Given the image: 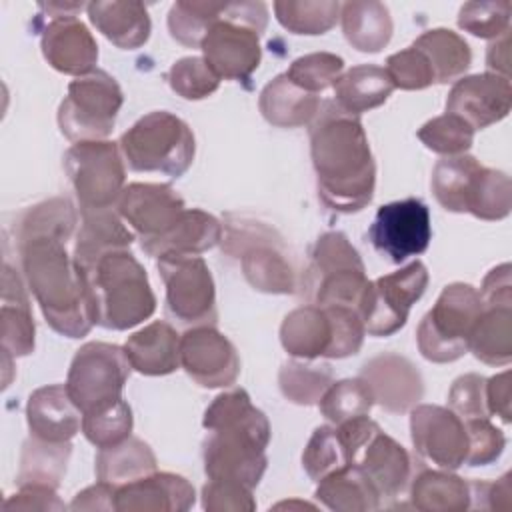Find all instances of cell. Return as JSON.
<instances>
[{
  "label": "cell",
  "mask_w": 512,
  "mask_h": 512,
  "mask_svg": "<svg viewBox=\"0 0 512 512\" xmlns=\"http://www.w3.org/2000/svg\"><path fill=\"white\" fill-rule=\"evenodd\" d=\"M310 156L324 206L352 214L370 204L376 164L358 116L344 112L336 102L320 104L310 124Z\"/></svg>",
  "instance_id": "cell-1"
},
{
  "label": "cell",
  "mask_w": 512,
  "mask_h": 512,
  "mask_svg": "<svg viewBox=\"0 0 512 512\" xmlns=\"http://www.w3.org/2000/svg\"><path fill=\"white\" fill-rule=\"evenodd\" d=\"M24 280L46 322L62 336L80 338L94 326L92 308L66 242L32 238L16 244Z\"/></svg>",
  "instance_id": "cell-2"
},
{
  "label": "cell",
  "mask_w": 512,
  "mask_h": 512,
  "mask_svg": "<svg viewBox=\"0 0 512 512\" xmlns=\"http://www.w3.org/2000/svg\"><path fill=\"white\" fill-rule=\"evenodd\" d=\"M84 284L94 324L128 330L150 318L156 296L146 270L130 250H112L88 262H74Z\"/></svg>",
  "instance_id": "cell-3"
},
{
  "label": "cell",
  "mask_w": 512,
  "mask_h": 512,
  "mask_svg": "<svg viewBox=\"0 0 512 512\" xmlns=\"http://www.w3.org/2000/svg\"><path fill=\"white\" fill-rule=\"evenodd\" d=\"M266 22L264 2H224L200 44L202 58L220 80L242 82L252 76L262 58L260 34Z\"/></svg>",
  "instance_id": "cell-4"
},
{
  "label": "cell",
  "mask_w": 512,
  "mask_h": 512,
  "mask_svg": "<svg viewBox=\"0 0 512 512\" xmlns=\"http://www.w3.org/2000/svg\"><path fill=\"white\" fill-rule=\"evenodd\" d=\"M118 146L134 172H160L170 178H180L196 152L190 126L166 110L144 114L120 136Z\"/></svg>",
  "instance_id": "cell-5"
},
{
  "label": "cell",
  "mask_w": 512,
  "mask_h": 512,
  "mask_svg": "<svg viewBox=\"0 0 512 512\" xmlns=\"http://www.w3.org/2000/svg\"><path fill=\"white\" fill-rule=\"evenodd\" d=\"M482 312L484 304L474 286L464 282L448 284L418 324L416 342L420 354L438 364L464 356L472 328Z\"/></svg>",
  "instance_id": "cell-6"
},
{
  "label": "cell",
  "mask_w": 512,
  "mask_h": 512,
  "mask_svg": "<svg viewBox=\"0 0 512 512\" xmlns=\"http://www.w3.org/2000/svg\"><path fill=\"white\" fill-rule=\"evenodd\" d=\"M310 256L304 288L314 304L352 306L358 310L370 280L358 250L348 238L342 232H326L316 240Z\"/></svg>",
  "instance_id": "cell-7"
},
{
  "label": "cell",
  "mask_w": 512,
  "mask_h": 512,
  "mask_svg": "<svg viewBox=\"0 0 512 512\" xmlns=\"http://www.w3.org/2000/svg\"><path fill=\"white\" fill-rule=\"evenodd\" d=\"M124 96L118 82L100 68L74 78L58 108L60 132L76 142L106 140L114 130Z\"/></svg>",
  "instance_id": "cell-8"
},
{
  "label": "cell",
  "mask_w": 512,
  "mask_h": 512,
  "mask_svg": "<svg viewBox=\"0 0 512 512\" xmlns=\"http://www.w3.org/2000/svg\"><path fill=\"white\" fill-rule=\"evenodd\" d=\"M64 168L80 210L114 208L126 188L124 156L110 140L72 144L64 154Z\"/></svg>",
  "instance_id": "cell-9"
},
{
  "label": "cell",
  "mask_w": 512,
  "mask_h": 512,
  "mask_svg": "<svg viewBox=\"0 0 512 512\" xmlns=\"http://www.w3.org/2000/svg\"><path fill=\"white\" fill-rule=\"evenodd\" d=\"M130 370L124 348L108 342H86L70 362L66 388L82 414H88L122 398Z\"/></svg>",
  "instance_id": "cell-10"
},
{
  "label": "cell",
  "mask_w": 512,
  "mask_h": 512,
  "mask_svg": "<svg viewBox=\"0 0 512 512\" xmlns=\"http://www.w3.org/2000/svg\"><path fill=\"white\" fill-rule=\"evenodd\" d=\"M278 240V234L262 224H228L222 246L228 254L240 256L242 274L254 290L292 294L296 274Z\"/></svg>",
  "instance_id": "cell-11"
},
{
  "label": "cell",
  "mask_w": 512,
  "mask_h": 512,
  "mask_svg": "<svg viewBox=\"0 0 512 512\" xmlns=\"http://www.w3.org/2000/svg\"><path fill=\"white\" fill-rule=\"evenodd\" d=\"M204 440V472L210 480H234L258 486L268 458L270 426H224L208 430Z\"/></svg>",
  "instance_id": "cell-12"
},
{
  "label": "cell",
  "mask_w": 512,
  "mask_h": 512,
  "mask_svg": "<svg viewBox=\"0 0 512 512\" xmlns=\"http://www.w3.org/2000/svg\"><path fill=\"white\" fill-rule=\"evenodd\" d=\"M428 286V270L420 260L368 282L358 314L370 336H390L398 332L412 304H416Z\"/></svg>",
  "instance_id": "cell-13"
},
{
  "label": "cell",
  "mask_w": 512,
  "mask_h": 512,
  "mask_svg": "<svg viewBox=\"0 0 512 512\" xmlns=\"http://www.w3.org/2000/svg\"><path fill=\"white\" fill-rule=\"evenodd\" d=\"M158 272L166 286V308L184 326H214L216 290L200 256H160Z\"/></svg>",
  "instance_id": "cell-14"
},
{
  "label": "cell",
  "mask_w": 512,
  "mask_h": 512,
  "mask_svg": "<svg viewBox=\"0 0 512 512\" xmlns=\"http://www.w3.org/2000/svg\"><path fill=\"white\" fill-rule=\"evenodd\" d=\"M430 238V210L418 198H404L380 206L368 228L372 246L396 264L422 254Z\"/></svg>",
  "instance_id": "cell-15"
},
{
  "label": "cell",
  "mask_w": 512,
  "mask_h": 512,
  "mask_svg": "<svg viewBox=\"0 0 512 512\" xmlns=\"http://www.w3.org/2000/svg\"><path fill=\"white\" fill-rule=\"evenodd\" d=\"M410 434L416 452L442 470H456L466 462L468 436L464 420L450 408L416 404L410 410Z\"/></svg>",
  "instance_id": "cell-16"
},
{
  "label": "cell",
  "mask_w": 512,
  "mask_h": 512,
  "mask_svg": "<svg viewBox=\"0 0 512 512\" xmlns=\"http://www.w3.org/2000/svg\"><path fill=\"white\" fill-rule=\"evenodd\" d=\"M180 366L204 388H226L240 374L234 344L214 326H192L180 336Z\"/></svg>",
  "instance_id": "cell-17"
},
{
  "label": "cell",
  "mask_w": 512,
  "mask_h": 512,
  "mask_svg": "<svg viewBox=\"0 0 512 512\" xmlns=\"http://www.w3.org/2000/svg\"><path fill=\"white\" fill-rule=\"evenodd\" d=\"M184 210L186 204L174 188L152 182L128 184L116 202V212L140 236V242L162 236Z\"/></svg>",
  "instance_id": "cell-18"
},
{
  "label": "cell",
  "mask_w": 512,
  "mask_h": 512,
  "mask_svg": "<svg viewBox=\"0 0 512 512\" xmlns=\"http://www.w3.org/2000/svg\"><path fill=\"white\" fill-rule=\"evenodd\" d=\"M510 104L508 78L484 72L456 80L446 98V112L462 118L472 130H482L506 118Z\"/></svg>",
  "instance_id": "cell-19"
},
{
  "label": "cell",
  "mask_w": 512,
  "mask_h": 512,
  "mask_svg": "<svg viewBox=\"0 0 512 512\" xmlns=\"http://www.w3.org/2000/svg\"><path fill=\"white\" fill-rule=\"evenodd\" d=\"M360 378L366 382L372 398L390 414L412 410L424 396V380L418 368L396 352H384L370 358Z\"/></svg>",
  "instance_id": "cell-20"
},
{
  "label": "cell",
  "mask_w": 512,
  "mask_h": 512,
  "mask_svg": "<svg viewBox=\"0 0 512 512\" xmlns=\"http://www.w3.org/2000/svg\"><path fill=\"white\" fill-rule=\"evenodd\" d=\"M40 48L54 70L76 78L92 72L98 60V44L76 16L50 18L42 32Z\"/></svg>",
  "instance_id": "cell-21"
},
{
  "label": "cell",
  "mask_w": 512,
  "mask_h": 512,
  "mask_svg": "<svg viewBox=\"0 0 512 512\" xmlns=\"http://www.w3.org/2000/svg\"><path fill=\"white\" fill-rule=\"evenodd\" d=\"M194 486L172 472H152L116 488L120 512H184L194 504Z\"/></svg>",
  "instance_id": "cell-22"
},
{
  "label": "cell",
  "mask_w": 512,
  "mask_h": 512,
  "mask_svg": "<svg viewBox=\"0 0 512 512\" xmlns=\"http://www.w3.org/2000/svg\"><path fill=\"white\" fill-rule=\"evenodd\" d=\"M30 436L50 442H70L82 428V410L74 404L66 384L34 390L26 404Z\"/></svg>",
  "instance_id": "cell-23"
},
{
  "label": "cell",
  "mask_w": 512,
  "mask_h": 512,
  "mask_svg": "<svg viewBox=\"0 0 512 512\" xmlns=\"http://www.w3.org/2000/svg\"><path fill=\"white\" fill-rule=\"evenodd\" d=\"M370 478L380 496H398L410 480L412 462L402 444L378 428L352 462Z\"/></svg>",
  "instance_id": "cell-24"
},
{
  "label": "cell",
  "mask_w": 512,
  "mask_h": 512,
  "mask_svg": "<svg viewBox=\"0 0 512 512\" xmlns=\"http://www.w3.org/2000/svg\"><path fill=\"white\" fill-rule=\"evenodd\" d=\"M224 228L212 214L186 208L178 222L162 236L142 242V250L154 258L160 256H198L222 240Z\"/></svg>",
  "instance_id": "cell-25"
},
{
  "label": "cell",
  "mask_w": 512,
  "mask_h": 512,
  "mask_svg": "<svg viewBox=\"0 0 512 512\" xmlns=\"http://www.w3.org/2000/svg\"><path fill=\"white\" fill-rule=\"evenodd\" d=\"M122 348L132 370L146 376H164L180 366V336L162 320L130 334Z\"/></svg>",
  "instance_id": "cell-26"
},
{
  "label": "cell",
  "mask_w": 512,
  "mask_h": 512,
  "mask_svg": "<svg viewBox=\"0 0 512 512\" xmlns=\"http://www.w3.org/2000/svg\"><path fill=\"white\" fill-rule=\"evenodd\" d=\"M486 166L474 156H444L432 170V192L438 204L448 212H470Z\"/></svg>",
  "instance_id": "cell-27"
},
{
  "label": "cell",
  "mask_w": 512,
  "mask_h": 512,
  "mask_svg": "<svg viewBox=\"0 0 512 512\" xmlns=\"http://www.w3.org/2000/svg\"><path fill=\"white\" fill-rule=\"evenodd\" d=\"M2 350L10 358L28 356L34 350V318L22 280L12 266L2 274Z\"/></svg>",
  "instance_id": "cell-28"
},
{
  "label": "cell",
  "mask_w": 512,
  "mask_h": 512,
  "mask_svg": "<svg viewBox=\"0 0 512 512\" xmlns=\"http://www.w3.org/2000/svg\"><path fill=\"white\" fill-rule=\"evenodd\" d=\"M90 22L114 46L134 50L150 38V16L142 2H90L86 6Z\"/></svg>",
  "instance_id": "cell-29"
},
{
  "label": "cell",
  "mask_w": 512,
  "mask_h": 512,
  "mask_svg": "<svg viewBox=\"0 0 512 512\" xmlns=\"http://www.w3.org/2000/svg\"><path fill=\"white\" fill-rule=\"evenodd\" d=\"M320 96L306 92L294 84L286 74L270 80L258 98L262 116L280 128H296L312 124L320 110Z\"/></svg>",
  "instance_id": "cell-30"
},
{
  "label": "cell",
  "mask_w": 512,
  "mask_h": 512,
  "mask_svg": "<svg viewBox=\"0 0 512 512\" xmlns=\"http://www.w3.org/2000/svg\"><path fill=\"white\" fill-rule=\"evenodd\" d=\"M284 350L300 360L326 356L332 342V322L322 306L308 304L286 314L280 326Z\"/></svg>",
  "instance_id": "cell-31"
},
{
  "label": "cell",
  "mask_w": 512,
  "mask_h": 512,
  "mask_svg": "<svg viewBox=\"0 0 512 512\" xmlns=\"http://www.w3.org/2000/svg\"><path fill=\"white\" fill-rule=\"evenodd\" d=\"M82 224L74 242V262H88L112 250H130L134 232L114 208L80 210Z\"/></svg>",
  "instance_id": "cell-32"
},
{
  "label": "cell",
  "mask_w": 512,
  "mask_h": 512,
  "mask_svg": "<svg viewBox=\"0 0 512 512\" xmlns=\"http://www.w3.org/2000/svg\"><path fill=\"white\" fill-rule=\"evenodd\" d=\"M316 498L336 512H372L382 496L360 466L346 464L318 482Z\"/></svg>",
  "instance_id": "cell-33"
},
{
  "label": "cell",
  "mask_w": 512,
  "mask_h": 512,
  "mask_svg": "<svg viewBox=\"0 0 512 512\" xmlns=\"http://www.w3.org/2000/svg\"><path fill=\"white\" fill-rule=\"evenodd\" d=\"M332 88L334 102L354 116L384 104L394 92V84L386 70L374 64H360L346 70Z\"/></svg>",
  "instance_id": "cell-34"
},
{
  "label": "cell",
  "mask_w": 512,
  "mask_h": 512,
  "mask_svg": "<svg viewBox=\"0 0 512 512\" xmlns=\"http://www.w3.org/2000/svg\"><path fill=\"white\" fill-rule=\"evenodd\" d=\"M346 40L360 52H380L392 38V18L386 4L376 0H354L340 8Z\"/></svg>",
  "instance_id": "cell-35"
},
{
  "label": "cell",
  "mask_w": 512,
  "mask_h": 512,
  "mask_svg": "<svg viewBox=\"0 0 512 512\" xmlns=\"http://www.w3.org/2000/svg\"><path fill=\"white\" fill-rule=\"evenodd\" d=\"M156 472V456L152 448L134 436L100 448L96 454V478L116 488Z\"/></svg>",
  "instance_id": "cell-36"
},
{
  "label": "cell",
  "mask_w": 512,
  "mask_h": 512,
  "mask_svg": "<svg viewBox=\"0 0 512 512\" xmlns=\"http://www.w3.org/2000/svg\"><path fill=\"white\" fill-rule=\"evenodd\" d=\"M72 454L70 442H50L30 436L22 444L18 486H46L56 490L66 474V464Z\"/></svg>",
  "instance_id": "cell-37"
},
{
  "label": "cell",
  "mask_w": 512,
  "mask_h": 512,
  "mask_svg": "<svg viewBox=\"0 0 512 512\" xmlns=\"http://www.w3.org/2000/svg\"><path fill=\"white\" fill-rule=\"evenodd\" d=\"M412 504L424 512H462L470 508V482L448 470H422L410 488Z\"/></svg>",
  "instance_id": "cell-38"
},
{
  "label": "cell",
  "mask_w": 512,
  "mask_h": 512,
  "mask_svg": "<svg viewBox=\"0 0 512 512\" xmlns=\"http://www.w3.org/2000/svg\"><path fill=\"white\" fill-rule=\"evenodd\" d=\"M412 46L428 58L434 70V80L438 84H446L460 78L472 62L468 42L448 28L426 30L414 40Z\"/></svg>",
  "instance_id": "cell-39"
},
{
  "label": "cell",
  "mask_w": 512,
  "mask_h": 512,
  "mask_svg": "<svg viewBox=\"0 0 512 512\" xmlns=\"http://www.w3.org/2000/svg\"><path fill=\"white\" fill-rule=\"evenodd\" d=\"M468 350L484 364L506 366L512 358V308H484L472 328Z\"/></svg>",
  "instance_id": "cell-40"
},
{
  "label": "cell",
  "mask_w": 512,
  "mask_h": 512,
  "mask_svg": "<svg viewBox=\"0 0 512 512\" xmlns=\"http://www.w3.org/2000/svg\"><path fill=\"white\" fill-rule=\"evenodd\" d=\"M76 208L68 198L56 196L28 208L16 224V244L32 238L68 240L76 226Z\"/></svg>",
  "instance_id": "cell-41"
},
{
  "label": "cell",
  "mask_w": 512,
  "mask_h": 512,
  "mask_svg": "<svg viewBox=\"0 0 512 512\" xmlns=\"http://www.w3.org/2000/svg\"><path fill=\"white\" fill-rule=\"evenodd\" d=\"M340 2L334 0H278L274 14L278 22L292 34L316 36L328 32L340 18Z\"/></svg>",
  "instance_id": "cell-42"
},
{
  "label": "cell",
  "mask_w": 512,
  "mask_h": 512,
  "mask_svg": "<svg viewBox=\"0 0 512 512\" xmlns=\"http://www.w3.org/2000/svg\"><path fill=\"white\" fill-rule=\"evenodd\" d=\"M310 360H290L278 372V384L284 394L294 404L312 406L318 404L322 394L334 382L328 366L308 364Z\"/></svg>",
  "instance_id": "cell-43"
},
{
  "label": "cell",
  "mask_w": 512,
  "mask_h": 512,
  "mask_svg": "<svg viewBox=\"0 0 512 512\" xmlns=\"http://www.w3.org/2000/svg\"><path fill=\"white\" fill-rule=\"evenodd\" d=\"M224 4L220 2H200V0H178L168 12L170 36L188 46L200 48L208 28L220 16Z\"/></svg>",
  "instance_id": "cell-44"
},
{
  "label": "cell",
  "mask_w": 512,
  "mask_h": 512,
  "mask_svg": "<svg viewBox=\"0 0 512 512\" xmlns=\"http://www.w3.org/2000/svg\"><path fill=\"white\" fill-rule=\"evenodd\" d=\"M372 404L374 398L366 382L358 376L332 382L328 390L322 394L318 408L322 416L336 426L358 416H368Z\"/></svg>",
  "instance_id": "cell-45"
},
{
  "label": "cell",
  "mask_w": 512,
  "mask_h": 512,
  "mask_svg": "<svg viewBox=\"0 0 512 512\" xmlns=\"http://www.w3.org/2000/svg\"><path fill=\"white\" fill-rule=\"evenodd\" d=\"M352 464L348 448L338 432L336 426H318L302 454V466L306 474L320 482L324 476L332 474L334 470Z\"/></svg>",
  "instance_id": "cell-46"
},
{
  "label": "cell",
  "mask_w": 512,
  "mask_h": 512,
  "mask_svg": "<svg viewBox=\"0 0 512 512\" xmlns=\"http://www.w3.org/2000/svg\"><path fill=\"white\" fill-rule=\"evenodd\" d=\"M82 432L96 448H106L126 440L132 432V410L126 400L82 414Z\"/></svg>",
  "instance_id": "cell-47"
},
{
  "label": "cell",
  "mask_w": 512,
  "mask_h": 512,
  "mask_svg": "<svg viewBox=\"0 0 512 512\" xmlns=\"http://www.w3.org/2000/svg\"><path fill=\"white\" fill-rule=\"evenodd\" d=\"M418 138L428 150L436 154L460 156L466 154V150L472 146L474 130L462 118L446 112L422 124Z\"/></svg>",
  "instance_id": "cell-48"
},
{
  "label": "cell",
  "mask_w": 512,
  "mask_h": 512,
  "mask_svg": "<svg viewBox=\"0 0 512 512\" xmlns=\"http://www.w3.org/2000/svg\"><path fill=\"white\" fill-rule=\"evenodd\" d=\"M344 60L332 52H312L296 58L284 72L294 84L306 92L318 94L336 84L342 76Z\"/></svg>",
  "instance_id": "cell-49"
},
{
  "label": "cell",
  "mask_w": 512,
  "mask_h": 512,
  "mask_svg": "<svg viewBox=\"0 0 512 512\" xmlns=\"http://www.w3.org/2000/svg\"><path fill=\"white\" fill-rule=\"evenodd\" d=\"M168 84L184 100H202L218 90L220 78L202 56H186L170 66Z\"/></svg>",
  "instance_id": "cell-50"
},
{
  "label": "cell",
  "mask_w": 512,
  "mask_h": 512,
  "mask_svg": "<svg viewBox=\"0 0 512 512\" xmlns=\"http://www.w3.org/2000/svg\"><path fill=\"white\" fill-rule=\"evenodd\" d=\"M512 4L500 2H466L458 12V26L478 38H500L510 32Z\"/></svg>",
  "instance_id": "cell-51"
},
{
  "label": "cell",
  "mask_w": 512,
  "mask_h": 512,
  "mask_svg": "<svg viewBox=\"0 0 512 512\" xmlns=\"http://www.w3.org/2000/svg\"><path fill=\"white\" fill-rule=\"evenodd\" d=\"M332 322V342L326 358H346L360 350L364 342V324L352 306H322Z\"/></svg>",
  "instance_id": "cell-52"
},
{
  "label": "cell",
  "mask_w": 512,
  "mask_h": 512,
  "mask_svg": "<svg viewBox=\"0 0 512 512\" xmlns=\"http://www.w3.org/2000/svg\"><path fill=\"white\" fill-rule=\"evenodd\" d=\"M384 70L390 76L394 88L402 90H422L436 82L428 58L414 46L388 56Z\"/></svg>",
  "instance_id": "cell-53"
},
{
  "label": "cell",
  "mask_w": 512,
  "mask_h": 512,
  "mask_svg": "<svg viewBox=\"0 0 512 512\" xmlns=\"http://www.w3.org/2000/svg\"><path fill=\"white\" fill-rule=\"evenodd\" d=\"M466 436H468V452L466 462L468 466H486L500 458L506 438L502 430H498L488 418H468L464 420Z\"/></svg>",
  "instance_id": "cell-54"
},
{
  "label": "cell",
  "mask_w": 512,
  "mask_h": 512,
  "mask_svg": "<svg viewBox=\"0 0 512 512\" xmlns=\"http://www.w3.org/2000/svg\"><path fill=\"white\" fill-rule=\"evenodd\" d=\"M448 406L462 420L490 418L486 406V378L480 374H464L456 378L448 392Z\"/></svg>",
  "instance_id": "cell-55"
},
{
  "label": "cell",
  "mask_w": 512,
  "mask_h": 512,
  "mask_svg": "<svg viewBox=\"0 0 512 512\" xmlns=\"http://www.w3.org/2000/svg\"><path fill=\"white\" fill-rule=\"evenodd\" d=\"M202 506L208 512H250L256 508L252 488L234 480H208L202 488Z\"/></svg>",
  "instance_id": "cell-56"
},
{
  "label": "cell",
  "mask_w": 512,
  "mask_h": 512,
  "mask_svg": "<svg viewBox=\"0 0 512 512\" xmlns=\"http://www.w3.org/2000/svg\"><path fill=\"white\" fill-rule=\"evenodd\" d=\"M512 474L506 472L496 482L474 480L470 482V506L484 510H510L512 508Z\"/></svg>",
  "instance_id": "cell-57"
},
{
  "label": "cell",
  "mask_w": 512,
  "mask_h": 512,
  "mask_svg": "<svg viewBox=\"0 0 512 512\" xmlns=\"http://www.w3.org/2000/svg\"><path fill=\"white\" fill-rule=\"evenodd\" d=\"M480 300L484 308H512V280L510 264L504 262L492 268L480 286Z\"/></svg>",
  "instance_id": "cell-58"
},
{
  "label": "cell",
  "mask_w": 512,
  "mask_h": 512,
  "mask_svg": "<svg viewBox=\"0 0 512 512\" xmlns=\"http://www.w3.org/2000/svg\"><path fill=\"white\" fill-rule=\"evenodd\" d=\"M4 510H64L66 504L58 498L56 490L46 486H18V492L8 496L2 504Z\"/></svg>",
  "instance_id": "cell-59"
},
{
  "label": "cell",
  "mask_w": 512,
  "mask_h": 512,
  "mask_svg": "<svg viewBox=\"0 0 512 512\" xmlns=\"http://www.w3.org/2000/svg\"><path fill=\"white\" fill-rule=\"evenodd\" d=\"M72 510H116V486L98 480L78 492L70 504Z\"/></svg>",
  "instance_id": "cell-60"
},
{
  "label": "cell",
  "mask_w": 512,
  "mask_h": 512,
  "mask_svg": "<svg viewBox=\"0 0 512 512\" xmlns=\"http://www.w3.org/2000/svg\"><path fill=\"white\" fill-rule=\"evenodd\" d=\"M486 406L490 414L510 422V370H504L486 380Z\"/></svg>",
  "instance_id": "cell-61"
},
{
  "label": "cell",
  "mask_w": 512,
  "mask_h": 512,
  "mask_svg": "<svg viewBox=\"0 0 512 512\" xmlns=\"http://www.w3.org/2000/svg\"><path fill=\"white\" fill-rule=\"evenodd\" d=\"M508 62H510V32L496 38L486 52L488 68L502 78H508Z\"/></svg>",
  "instance_id": "cell-62"
},
{
  "label": "cell",
  "mask_w": 512,
  "mask_h": 512,
  "mask_svg": "<svg viewBox=\"0 0 512 512\" xmlns=\"http://www.w3.org/2000/svg\"><path fill=\"white\" fill-rule=\"evenodd\" d=\"M38 6H40V10H46L48 16L62 18V16H76L88 4H82V2H48V4L40 2Z\"/></svg>",
  "instance_id": "cell-63"
},
{
  "label": "cell",
  "mask_w": 512,
  "mask_h": 512,
  "mask_svg": "<svg viewBox=\"0 0 512 512\" xmlns=\"http://www.w3.org/2000/svg\"><path fill=\"white\" fill-rule=\"evenodd\" d=\"M274 508H310V510H314V506L312 504H308V502H298V500H292V502H280V504H276Z\"/></svg>",
  "instance_id": "cell-64"
}]
</instances>
